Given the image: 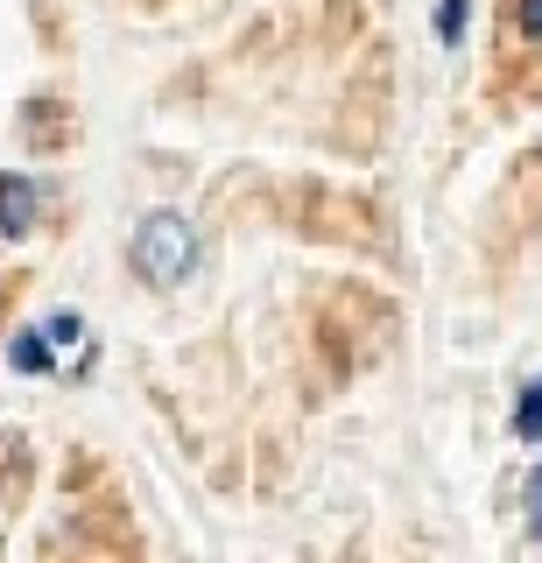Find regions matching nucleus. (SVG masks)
<instances>
[{"instance_id": "nucleus-7", "label": "nucleus", "mask_w": 542, "mask_h": 563, "mask_svg": "<svg viewBox=\"0 0 542 563\" xmlns=\"http://www.w3.org/2000/svg\"><path fill=\"white\" fill-rule=\"evenodd\" d=\"M43 331H49V345H71V339H78L85 324H78V310H57V317H49Z\"/></svg>"}, {"instance_id": "nucleus-1", "label": "nucleus", "mask_w": 542, "mask_h": 563, "mask_svg": "<svg viewBox=\"0 0 542 563\" xmlns=\"http://www.w3.org/2000/svg\"><path fill=\"white\" fill-rule=\"evenodd\" d=\"M134 275L155 282V289H177V282L198 268V225L184 219V211H148L142 225H134Z\"/></svg>"}, {"instance_id": "nucleus-5", "label": "nucleus", "mask_w": 542, "mask_h": 563, "mask_svg": "<svg viewBox=\"0 0 542 563\" xmlns=\"http://www.w3.org/2000/svg\"><path fill=\"white\" fill-rule=\"evenodd\" d=\"M507 29L542 49V0H507Z\"/></svg>"}, {"instance_id": "nucleus-4", "label": "nucleus", "mask_w": 542, "mask_h": 563, "mask_svg": "<svg viewBox=\"0 0 542 563\" xmlns=\"http://www.w3.org/2000/svg\"><path fill=\"white\" fill-rule=\"evenodd\" d=\"M515 437H521V444H535V437H542V380L521 387V401H515Z\"/></svg>"}, {"instance_id": "nucleus-6", "label": "nucleus", "mask_w": 542, "mask_h": 563, "mask_svg": "<svg viewBox=\"0 0 542 563\" xmlns=\"http://www.w3.org/2000/svg\"><path fill=\"white\" fill-rule=\"evenodd\" d=\"M465 22H472V0H444L436 8V43H465Z\"/></svg>"}, {"instance_id": "nucleus-8", "label": "nucleus", "mask_w": 542, "mask_h": 563, "mask_svg": "<svg viewBox=\"0 0 542 563\" xmlns=\"http://www.w3.org/2000/svg\"><path fill=\"white\" fill-rule=\"evenodd\" d=\"M535 536H542V465H535Z\"/></svg>"}, {"instance_id": "nucleus-3", "label": "nucleus", "mask_w": 542, "mask_h": 563, "mask_svg": "<svg viewBox=\"0 0 542 563\" xmlns=\"http://www.w3.org/2000/svg\"><path fill=\"white\" fill-rule=\"evenodd\" d=\"M8 360H14V374H49V331H14Z\"/></svg>"}, {"instance_id": "nucleus-2", "label": "nucleus", "mask_w": 542, "mask_h": 563, "mask_svg": "<svg viewBox=\"0 0 542 563\" xmlns=\"http://www.w3.org/2000/svg\"><path fill=\"white\" fill-rule=\"evenodd\" d=\"M36 211H43V190L29 176H0V233L8 240L36 233Z\"/></svg>"}]
</instances>
